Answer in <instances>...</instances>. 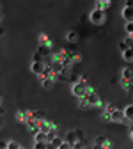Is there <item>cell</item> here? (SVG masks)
<instances>
[{"instance_id":"obj_1","label":"cell","mask_w":133,"mask_h":149,"mask_svg":"<svg viewBox=\"0 0 133 149\" xmlns=\"http://www.w3.org/2000/svg\"><path fill=\"white\" fill-rule=\"evenodd\" d=\"M89 20H91V23H94V25H105V22H107V11H101V9H94V11H91V16H89Z\"/></svg>"},{"instance_id":"obj_2","label":"cell","mask_w":133,"mask_h":149,"mask_svg":"<svg viewBox=\"0 0 133 149\" xmlns=\"http://www.w3.org/2000/svg\"><path fill=\"white\" fill-rule=\"evenodd\" d=\"M85 100H87L89 108H91V107H100V105H101V100H100V96H98V92L92 91V89H89V91L85 92Z\"/></svg>"},{"instance_id":"obj_3","label":"cell","mask_w":133,"mask_h":149,"mask_svg":"<svg viewBox=\"0 0 133 149\" xmlns=\"http://www.w3.org/2000/svg\"><path fill=\"white\" fill-rule=\"evenodd\" d=\"M73 94L77 96V98H82V96H85V92L89 91V85L87 84H84V82H77V84H73Z\"/></svg>"},{"instance_id":"obj_4","label":"cell","mask_w":133,"mask_h":149,"mask_svg":"<svg viewBox=\"0 0 133 149\" xmlns=\"http://www.w3.org/2000/svg\"><path fill=\"white\" fill-rule=\"evenodd\" d=\"M121 119H123V110H119V108H116L112 114H108V121H112V123H121Z\"/></svg>"},{"instance_id":"obj_5","label":"cell","mask_w":133,"mask_h":149,"mask_svg":"<svg viewBox=\"0 0 133 149\" xmlns=\"http://www.w3.org/2000/svg\"><path fill=\"white\" fill-rule=\"evenodd\" d=\"M45 62H32V66H30V71L34 73V74H39L41 77V73H43V69H45Z\"/></svg>"},{"instance_id":"obj_6","label":"cell","mask_w":133,"mask_h":149,"mask_svg":"<svg viewBox=\"0 0 133 149\" xmlns=\"http://www.w3.org/2000/svg\"><path fill=\"white\" fill-rule=\"evenodd\" d=\"M123 18L126 20V23H133V9L124 6V9H123Z\"/></svg>"},{"instance_id":"obj_7","label":"cell","mask_w":133,"mask_h":149,"mask_svg":"<svg viewBox=\"0 0 133 149\" xmlns=\"http://www.w3.org/2000/svg\"><path fill=\"white\" fill-rule=\"evenodd\" d=\"M64 55H66V59H69L73 64H75V62H78V61H82V55L77 53V52H64Z\"/></svg>"},{"instance_id":"obj_8","label":"cell","mask_w":133,"mask_h":149,"mask_svg":"<svg viewBox=\"0 0 133 149\" xmlns=\"http://www.w3.org/2000/svg\"><path fill=\"white\" fill-rule=\"evenodd\" d=\"M69 73H71V69H62L59 74H55V77H53V80H59V82H68Z\"/></svg>"},{"instance_id":"obj_9","label":"cell","mask_w":133,"mask_h":149,"mask_svg":"<svg viewBox=\"0 0 133 149\" xmlns=\"http://www.w3.org/2000/svg\"><path fill=\"white\" fill-rule=\"evenodd\" d=\"M30 117H32V112H18V114H16V119L20 123H27Z\"/></svg>"},{"instance_id":"obj_10","label":"cell","mask_w":133,"mask_h":149,"mask_svg":"<svg viewBox=\"0 0 133 149\" xmlns=\"http://www.w3.org/2000/svg\"><path fill=\"white\" fill-rule=\"evenodd\" d=\"M77 140H78V139H77V135H75L73 130H71V132H68V133H66V137H64V142H68L69 146H73Z\"/></svg>"},{"instance_id":"obj_11","label":"cell","mask_w":133,"mask_h":149,"mask_svg":"<svg viewBox=\"0 0 133 149\" xmlns=\"http://www.w3.org/2000/svg\"><path fill=\"white\" fill-rule=\"evenodd\" d=\"M66 39H68L69 43H77V41L80 39V34H78L77 30H71V32H68V36H66Z\"/></svg>"},{"instance_id":"obj_12","label":"cell","mask_w":133,"mask_h":149,"mask_svg":"<svg viewBox=\"0 0 133 149\" xmlns=\"http://www.w3.org/2000/svg\"><path fill=\"white\" fill-rule=\"evenodd\" d=\"M32 119L41 124L43 121H46V114H45V112H32Z\"/></svg>"},{"instance_id":"obj_13","label":"cell","mask_w":133,"mask_h":149,"mask_svg":"<svg viewBox=\"0 0 133 149\" xmlns=\"http://www.w3.org/2000/svg\"><path fill=\"white\" fill-rule=\"evenodd\" d=\"M34 142H48V133L45 132H37L34 135Z\"/></svg>"},{"instance_id":"obj_14","label":"cell","mask_w":133,"mask_h":149,"mask_svg":"<svg viewBox=\"0 0 133 149\" xmlns=\"http://www.w3.org/2000/svg\"><path fill=\"white\" fill-rule=\"evenodd\" d=\"M36 53H39L43 59H46L48 55H50V46H43V45H39V48H37V52Z\"/></svg>"},{"instance_id":"obj_15","label":"cell","mask_w":133,"mask_h":149,"mask_svg":"<svg viewBox=\"0 0 133 149\" xmlns=\"http://www.w3.org/2000/svg\"><path fill=\"white\" fill-rule=\"evenodd\" d=\"M121 77H123V80H128V82H131V80H133V71H131V68H124Z\"/></svg>"},{"instance_id":"obj_16","label":"cell","mask_w":133,"mask_h":149,"mask_svg":"<svg viewBox=\"0 0 133 149\" xmlns=\"http://www.w3.org/2000/svg\"><path fill=\"white\" fill-rule=\"evenodd\" d=\"M123 117L131 121V117H133V105H128V107L123 110Z\"/></svg>"},{"instance_id":"obj_17","label":"cell","mask_w":133,"mask_h":149,"mask_svg":"<svg viewBox=\"0 0 133 149\" xmlns=\"http://www.w3.org/2000/svg\"><path fill=\"white\" fill-rule=\"evenodd\" d=\"M107 7H110V2H108V0H98V2H96V9L105 11Z\"/></svg>"},{"instance_id":"obj_18","label":"cell","mask_w":133,"mask_h":149,"mask_svg":"<svg viewBox=\"0 0 133 149\" xmlns=\"http://www.w3.org/2000/svg\"><path fill=\"white\" fill-rule=\"evenodd\" d=\"M123 59H124L126 62H131V61H133V50H131V48H128L126 52H123Z\"/></svg>"},{"instance_id":"obj_19","label":"cell","mask_w":133,"mask_h":149,"mask_svg":"<svg viewBox=\"0 0 133 149\" xmlns=\"http://www.w3.org/2000/svg\"><path fill=\"white\" fill-rule=\"evenodd\" d=\"M53 84H55L53 78H43V87H45L46 91H50V89L53 87Z\"/></svg>"},{"instance_id":"obj_20","label":"cell","mask_w":133,"mask_h":149,"mask_svg":"<svg viewBox=\"0 0 133 149\" xmlns=\"http://www.w3.org/2000/svg\"><path fill=\"white\" fill-rule=\"evenodd\" d=\"M62 142H64V139H62V137H53V139H52V142H48V144H52V146L57 149V147H59Z\"/></svg>"},{"instance_id":"obj_21","label":"cell","mask_w":133,"mask_h":149,"mask_svg":"<svg viewBox=\"0 0 133 149\" xmlns=\"http://www.w3.org/2000/svg\"><path fill=\"white\" fill-rule=\"evenodd\" d=\"M39 43H41L43 46H50V37H48L46 34H41V36H39Z\"/></svg>"},{"instance_id":"obj_22","label":"cell","mask_w":133,"mask_h":149,"mask_svg":"<svg viewBox=\"0 0 133 149\" xmlns=\"http://www.w3.org/2000/svg\"><path fill=\"white\" fill-rule=\"evenodd\" d=\"M71 149H85V140H77L71 146Z\"/></svg>"},{"instance_id":"obj_23","label":"cell","mask_w":133,"mask_h":149,"mask_svg":"<svg viewBox=\"0 0 133 149\" xmlns=\"http://www.w3.org/2000/svg\"><path fill=\"white\" fill-rule=\"evenodd\" d=\"M68 82H69V84H77V82H80V80H78V74H75V73L71 71L69 77H68Z\"/></svg>"},{"instance_id":"obj_24","label":"cell","mask_w":133,"mask_h":149,"mask_svg":"<svg viewBox=\"0 0 133 149\" xmlns=\"http://www.w3.org/2000/svg\"><path fill=\"white\" fill-rule=\"evenodd\" d=\"M94 144H98V146H105V144H107V137H103V135L96 137V142H94Z\"/></svg>"},{"instance_id":"obj_25","label":"cell","mask_w":133,"mask_h":149,"mask_svg":"<svg viewBox=\"0 0 133 149\" xmlns=\"http://www.w3.org/2000/svg\"><path fill=\"white\" fill-rule=\"evenodd\" d=\"M78 105H80V108H89V105H87V100H85V96L78 98Z\"/></svg>"},{"instance_id":"obj_26","label":"cell","mask_w":133,"mask_h":149,"mask_svg":"<svg viewBox=\"0 0 133 149\" xmlns=\"http://www.w3.org/2000/svg\"><path fill=\"white\" fill-rule=\"evenodd\" d=\"M73 132H75V135H77V139H78V140H84V130L77 128V130H73Z\"/></svg>"},{"instance_id":"obj_27","label":"cell","mask_w":133,"mask_h":149,"mask_svg":"<svg viewBox=\"0 0 133 149\" xmlns=\"http://www.w3.org/2000/svg\"><path fill=\"white\" fill-rule=\"evenodd\" d=\"M123 87L126 89V92H128V94H131V82H128V80H123Z\"/></svg>"},{"instance_id":"obj_28","label":"cell","mask_w":133,"mask_h":149,"mask_svg":"<svg viewBox=\"0 0 133 149\" xmlns=\"http://www.w3.org/2000/svg\"><path fill=\"white\" fill-rule=\"evenodd\" d=\"M18 147H20V144H18L16 140H9L7 142V149H18Z\"/></svg>"},{"instance_id":"obj_29","label":"cell","mask_w":133,"mask_h":149,"mask_svg":"<svg viewBox=\"0 0 133 149\" xmlns=\"http://www.w3.org/2000/svg\"><path fill=\"white\" fill-rule=\"evenodd\" d=\"M46 142H34V149H45Z\"/></svg>"},{"instance_id":"obj_30","label":"cell","mask_w":133,"mask_h":149,"mask_svg":"<svg viewBox=\"0 0 133 149\" xmlns=\"http://www.w3.org/2000/svg\"><path fill=\"white\" fill-rule=\"evenodd\" d=\"M32 62H45V59L41 57L39 53H34V59H32Z\"/></svg>"},{"instance_id":"obj_31","label":"cell","mask_w":133,"mask_h":149,"mask_svg":"<svg viewBox=\"0 0 133 149\" xmlns=\"http://www.w3.org/2000/svg\"><path fill=\"white\" fill-rule=\"evenodd\" d=\"M124 45H126L128 48H131V46H133V39H131V36H128L126 39H124Z\"/></svg>"},{"instance_id":"obj_32","label":"cell","mask_w":133,"mask_h":149,"mask_svg":"<svg viewBox=\"0 0 133 149\" xmlns=\"http://www.w3.org/2000/svg\"><path fill=\"white\" fill-rule=\"evenodd\" d=\"M116 108H117V107H116V105H114V103H110V105H107V114H112V112H114V110H116Z\"/></svg>"},{"instance_id":"obj_33","label":"cell","mask_w":133,"mask_h":149,"mask_svg":"<svg viewBox=\"0 0 133 149\" xmlns=\"http://www.w3.org/2000/svg\"><path fill=\"white\" fill-rule=\"evenodd\" d=\"M126 32H128V36L133 34V23H126Z\"/></svg>"},{"instance_id":"obj_34","label":"cell","mask_w":133,"mask_h":149,"mask_svg":"<svg viewBox=\"0 0 133 149\" xmlns=\"http://www.w3.org/2000/svg\"><path fill=\"white\" fill-rule=\"evenodd\" d=\"M128 50V46L124 45V41H119V52H126Z\"/></svg>"},{"instance_id":"obj_35","label":"cell","mask_w":133,"mask_h":149,"mask_svg":"<svg viewBox=\"0 0 133 149\" xmlns=\"http://www.w3.org/2000/svg\"><path fill=\"white\" fill-rule=\"evenodd\" d=\"M57 149H71V146H69L68 142H62V144H61L59 147H57Z\"/></svg>"},{"instance_id":"obj_36","label":"cell","mask_w":133,"mask_h":149,"mask_svg":"<svg viewBox=\"0 0 133 149\" xmlns=\"http://www.w3.org/2000/svg\"><path fill=\"white\" fill-rule=\"evenodd\" d=\"M121 123H123V124H126V126H130V123H131V121H130V119H124V117H123V119H121Z\"/></svg>"},{"instance_id":"obj_37","label":"cell","mask_w":133,"mask_h":149,"mask_svg":"<svg viewBox=\"0 0 133 149\" xmlns=\"http://www.w3.org/2000/svg\"><path fill=\"white\" fill-rule=\"evenodd\" d=\"M7 147V142H4V140H0V149H6Z\"/></svg>"},{"instance_id":"obj_38","label":"cell","mask_w":133,"mask_h":149,"mask_svg":"<svg viewBox=\"0 0 133 149\" xmlns=\"http://www.w3.org/2000/svg\"><path fill=\"white\" fill-rule=\"evenodd\" d=\"M110 84H112V85H116V84H117V77H114V78L110 80Z\"/></svg>"},{"instance_id":"obj_39","label":"cell","mask_w":133,"mask_h":149,"mask_svg":"<svg viewBox=\"0 0 133 149\" xmlns=\"http://www.w3.org/2000/svg\"><path fill=\"white\" fill-rule=\"evenodd\" d=\"M4 114H6V108H4L2 105H0V116H4Z\"/></svg>"},{"instance_id":"obj_40","label":"cell","mask_w":133,"mask_h":149,"mask_svg":"<svg viewBox=\"0 0 133 149\" xmlns=\"http://www.w3.org/2000/svg\"><path fill=\"white\" fill-rule=\"evenodd\" d=\"M4 34H6V30H4V27H2V25H0V36H4Z\"/></svg>"},{"instance_id":"obj_41","label":"cell","mask_w":133,"mask_h":149,"mask_svg":"<svg viewBox=\"0 0 133 149\" xmlns=\"http://www.w3.org/2000/svg\"><path fill=\"white\" fill-rule=\"evenodd\" d=\"M45 149H55V147H53L52 144H48V142H46V147H45Z\"/></svg>"},{"instance_id":"obj_42","label":"cell","mask_w":133,"mask_h":149,"mask_svg":"<svg viewBox=\"0 0 133 149\" xmlns=\"http://www.w3.org/2000/svg\"><path fill=\"white\" fill-rule=\"evenodd\" d=\"M4 20V16H2V13H0V22H2Z\"/></svg>"},{"instance_id":"obj_43","label":"cell","mask_w":133,"mask_h":149,"mask_svg":"<svg viewBox=\"0 0 133 149\" xmlns=\"http://www.w3.org/2000/svg\"><path fill=\"white\" fill-rule=\"evenodd\" d=\"M103 149H112V146H108V147H103Z\"/></svg>"},{"instance_id":"obj_44","label":"cell","mask_w":133,"mask_h":149,"mask_svg":"<svg viewBox=\"0 0 133 149\" xmlns=\"http://www.w3.org/2000/svg\"><path fill=\"white\" fill-rule=\"evenodd\" d=\"M0 103H2V100H0Z\"/></svg>"},{"instance_id":"obj_45","label":"cell","mask_w":133,"mask_h":149,"mask_svg":"<svg viewBox=\"0 0 133 149\" xmlns=\"http://www.w3.org/2000/svg\"><path fill=\"white\" fill-rule=\"evenodd\" d=\"M6 149H7V147H6Z\"/></svg>"}]
</instances>
